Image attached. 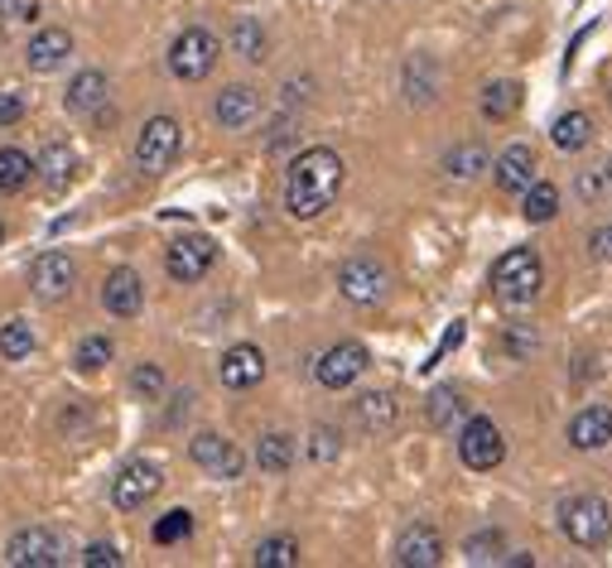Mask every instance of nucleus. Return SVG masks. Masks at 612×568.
Masks as SVG:
<instances>
[{
	"mask_svg": "<svg viewBox=\"0 0 612 568\" xmlns=\"http://www.w3.org/2000/svg\"><path fill=\"white\" fill-rule=\"evenodd\" d=\"M342 154L328 150V144H314V150L295 154L285 174V213L295 222H314L324 217L342 193Z\"/></svg>",
	"mask_w": 612,
	"mask_h": 568,
	"instance_id": "1",
	"label": "nucleus"
},
{
	"mask_svg": "<svg viewBox=\"0 0 612 568\" xmlns=\"http://www.w3.org/2000/svg\"><path fill=\"white\" fill-rule=\"evenodd\" d=\"M540 285H545V265L530 247H511L502 261L492 265V289L507 308H521V304H536L540 299Z\"/></svg>",
	"mask_w": 612,
	"mask_h": 568,
	"instance_id": "2",
	"label": "nucleus"
},
{
	"mask_svg": "<svg viewBox=\"0 0 612 568\" xmlns=\"http://www.w3.org/2000/svg\"><path fill=\"white\" fill-rule=\"evenodd\" d=\"M560 526L578 550H603L612 540V506L603 496H574V501H564Z\"/></svg>",
	"mask_w": 612,
	"mask_h": 568,
	"instance_id": "3",
	"label": "nucleus"
},
{
	"mask_svg": "<svg viewBox=\"0 0 612 568\" xmlns=\"http://www.w3.org/2000/svg\"><path fill=\"white\" fill-rule=\"evenodd\" d=\"M179 144H184V130L174 116H150L145 130L136 136V164L140 174H164L174 160H179Z\"/></svg>",
	"mask_w": 612,
	"mask_h": 568,
	"instance_id": "4",
	"label": "nucleus"
},
{
	"mask_svg": "<svg viewBox=\"0 0 612 568\" xmlns=\"http://www.w3.org/2000/svg\"><path fill=\"white\" fill-rule=\"evenodd\" d=\"M5 559L15 568H59L68 559V544H63L59 530L49 526H29V530H15L5 544Z\"/></svg>",
	"mask_w": 612,
	"mask_h": 568,
	"instance_id": "5",
	"label": "nucleus"
},
{
	"mask_svg": "<svg viewBox=\"0 0 612 568\" xmlns=\"http://www.w3.org/2000/svg\"><path fill=\"white\" fill-rule=\"evenodd\" d=\"M217 53H222V43L208 35V29H184V35L170 43V73L179 77V83H203V77L217 68Z\"/></svg>",
	"mask_w": 612,
	"mask_h": 568,
	"instance_id": "6",
	"label": "nucleus"
},
{
	"mask_svg": "<svg viewBox=\"0 0 612 568\" xmlns=\"http://www.w3.org/2000/svg\"><path fill=\"white\" fill-rule=\"evenodd\" d=\"M459 458H463V467H473V472H492V467H502L507 439H502V429H497V419H487V415L463 419Z\"/></svg>",
	"mask_w": 612,
	"mask_h": 568,
	"instance_id": "7",
	"label": "nucleus"
},
{
	"mask_svg": "<svg viewBox=\"0 0 612 568\" xmlns=\"http://www.w3.org/2000/svg\"><path fill=\"white\" fill-rule=\"evenodd\" d=\"M338 289L348 304H382L386 289H391V275H386L382 261H372V255H352L348 265L338 270Z\"/></svg>",
	"mask_w": 612,
	"mask_h": 568,
	"instance_id": "8",
	"label": "nucleus"
},
{
	"mask_svg": "<svg viewBox=\"0 0 612 568\" xmlns=\"http://www.w3.org/2000/svg\"><path fill=\"white\" fill-rule=\"evenodd\" d=\"M160 487H164L160 463L136 458V463H126L116 477H111V506H116V510H140L145 501L160 492Z\"/></svg>",
	"mask_w": 612,
	"mask_h": 568,
	"instance_id": "9",
	"label": "nucleus"
},
{
	"mask_svg": "<svg viewBox=\"0 0 612 568\" xmlns=\"http://www.w3.org/2000/svg\"><path fill=\"white\" fill-rule=\"evenodd\" d=\"M188 458H193L198 467H203L208 477H222V482L241 477V467H247V458H241V449H237L232 439H222V433H198V439L188 443Z\"/></svg>",
	"mask_w": 612,
	"mask_h": 568,
	"instance_id": "10",
	"label": "nucleus"
},
{
	"mask_svg": "<svg viewBox=\"0 0 612 568\" xmlns=\"http://www.w3.org/2000/svg\"><path fill=\"white\" fill-rule=\"evenodd\" d=\"M213 261H217L213 237H179L170 247V255H164V270H170L179 285H193L213 270Z\"/></svg>",
	"mask_w": 612,
	"mask_h": 568,
	"instance_id": "11",
	"label": "nucleus"
},
{
	"mask_svg": "<svg viewBox=\"0 0 612 568\" xmlns=\"http://www.w3.org/2000/svg\"><path fill=\"white\" fill-rule=\"evenodd\" d=\"M362 371H366V348H362V342H338V348H328L314 362L319 386H328V391H348Z\"/></svg>",
	"mask_w": 612,
	"mask_h": 568,
	"instance_id": "12",
	"label": "nucleus"
},
{
	"mask_svg": "<svg viewBox=\"0 0 612 568\" xmlns=\"http://www.w3.org/2000/svg\"><path fill=\"white\" fill-rule=\"evenodd\" d=\"M73 280H77V270H73V261L63 251H43L39 261L29 265V289H35L39 299H49V304L68 299L73 294Z\"/></svg>",
	"mask_w": 612,
	"mask_h": 568,
	"instance_id": "13",
	"label": "nucleus"
},
{
	"mask_svg": "<svg viewBox=\"0 0 612 568\" xmlns=\"http://www.w3.org/2000/svg\"><path fill=\"white\" fill-rule=\"evenodd\" d=\"M217 376H222V386H227V391H251V386L265 381V352L251 348V342H237V348L222 352Z\"/></svg>",
	"mask_w": 612,
	"mask_h": 568,
	"instance_id": "14",
	"label": "nucleus"
},
{
	"mask_svg": "<svg viewBox=\"0 0 612 568\" xmlns=\"http://www.w3.org/2000/svg\"><path fill=\"white\" fill-rule=\"evenodd\" d=\"M439 559H444V540L434 526L415 520V526L400 530V540H396V564L400 568H434Z\"/></svg>",
	"mask_w": 612,
	"mask_h": 568,
	"instance_id": "15",
	"label": "nucleus"
},
{
	"mask_svg": "<svg viewBox=\"0 0 612 568\" xmlns=\"http://www.w3.org/2000/svg\"><path fill=\"white\" fill-rule=\"evenodd\" d=\"M102 304H107V314H111V318H136V314H140V304H145V285H140V275L130 270V265H121V270H111V275H107V285H102Z\"/></svg>",
	"mask_w": 612,
	"mask_h": 568,
	"instance_id": "16",
	"label": "nucleus"
},
{
	"mask_svg": "<svg viewBox=\"0 0 612 568\" xmlns=\"http://www.w3.org/2000/svg\"><path fill=\"white\" fill-rule=\"evenodd\" d=\"M570 443L578 453H598L612 443V409L608 405H588L570 419Z\"/></svg>",
	"mask_w": 612,
	"mask_h": 568,
	"instance_id": "17",
	"label": "nucleus"
},
{
	"mask_svg": "<svg viewBox=\"0 0 612 568\" xmlns=\"http://www.w3.org/2000/svg\"><path fill=\"white\" fill-rule=\"evenodd\" d=\"M536 184V150L530 144H507L497 154V188L502 193H526Z\"/></svg>",
	"mask_w": 612,
	"mask_h": 568,
	"instance_id": "18",
	"label": "nucleus"
},
{
	"mask_svg": "<svg viewBox=\"0 0 612 568\" xmlns=\"http://www.w3.org/2000/svg\"><path fill=\"white\" fill-rule=\"evenodd\" d=\"M217 121L227 130H247L255 116H261V97H255V87H247V83H232V87H222L217 92Z\"/></svg>",
	"mask_w": 612,
	"mask_h": 568,
	"instance_id": "19",
	"label": "nucleus"
},
{
	"mask_svg": "<svg viewBox=\"0 0 612 568\" xmlns=\"http://www.w3.org/2000/svg\"><path fill=\"white\" fill-rule=\"evenodd\" d=\"M68 53H73V35H68V29H39V35L29 39V49H25V63L35 73H53V68H63V63H68Z\"/></svg>",
	"mask_w": 612,
	"mask_h": 568,
	"instance_id": "20",
	"label": "nucleus"
},
{
	"mask_svg": "<svg viewBox=\"0 0 612 568\" xmlns=\"http://www.w3.org/2000/svg\"><path fill=\"white\" fill-rule=\"evenodd\" d=\"M102 102H107V73H97V68L77 73L68 83V92H63V106H68L73 116H87V111H97Z\"/></svg>",
	"mask_w": 612,
	"mask_h": 568,
	"instance_id": "21",
	"label": "nucleus"
},
{
	"mask_svg": "<svg viewBox=\"0 0 612 568\" xmlns=\"http://www.w3.org/2000/svg\"><path fill=\"white\" fill-rule=\"evenodd\" d=\"M554 213H560V188L536 178V184L521 193V217H526L530 227H545V222H554Z\"/></svg>",
	"mask_w": 612,
	"mask_h": 568,
	"instance_id": "22",
	"label": "nucleus"
},
{
	"mask_svg": "<svg viewBox=\"0 0 612 568\" xmlns=\"http://www.w3.org/2000/svg\"><path fill=\"white\" fill-rule=\"evenodd\" d=\"M35 174H39L49 188H68V184H73V174H77V154L68 150V144H49V150L39 154Z\"/></svg>",
	"mask_w": 612,
	"mask_h": 568,
	"instance_id": "23",
	"label": "nucleus"
},
{
	"mask_svg": "<svg viewBox=\"0 0 612 568\" xmlns=\"http://www.w3.org/2000/svg\"><path fill=\"white\" fill-rule=\"evenodd\" d=\"M352 415H358V425L362 429H386V425H396V415H400V400L396 395H386V391H366L358 405H352Z\"/></svg>",
	"mask_w": 612,
	"mask_h": 568,
	"instance_id": "24",
	"label": "nucleus"
},
{
	"mask_svg": "<svg viewBox=\"0 0 612 568\" xmlns=\"http://www.w3.org/2000/svg\"><path fill=\"white\" fill-rule=\"evenodd\" d=\"M521 92H526V87L521 83H487V92H483V116L487 121H511L521 111Z\"/></svg>",
	"mask_w": 612,
	"mask_h": 568,
	"instance_id": "25",
	"label": "nucleus"
},
{
	"mask_svg": "<svg viewBox=\"0 0 612 568\" xmlns=\"http://www.w3.org/2000/svg\"><path fill=\"white\" fill-rule=\"evenodd\" d=\"M255 463L271 477L289 472V463H295V439H289V433H265V439L255 443Z\"/></svg>",
	"mask_w": 612,
	"mask_h": 568,
	"instance_id": "26",
	"label": "nucleus"
},
{
	"mask_svg": "<svg viewBox=\"0 0 612 568\" xmlns=\"http://www.w3.org/2000/svg\"><path fill=\"white\" fill-rule=\"evenodd\" d=\"M550 140L560 144V150H584L588 140H594V121H588V111H564L560 121H554V130H550Z\"/></svg>",
	"mask_w": 612,
	"mask_h": 568,
	"instance_id": "27",
	"label": "nucleus"
},
{
	"mask_svg": "<svg viewBox=\"0 0 612 568\" xmlns=\"http://www.w3.org/2000/svg\"><path fill=\"white\" fill-rule=\"evenodd\" d=\"M251 564L255 568H295L299 564V540H289V534H271V540L255 544Z\"/></svg>",
	"mask_w": 612,
	"mask_h": 568,
	"instance_id": "28",
	"label": "nucleus"
},
{
	"mask_svg": "<svg viewBox=\"0 0 612 568\" xmlns=\"http://www.w3.org/2000/svg\"><path fill=\"white\" fill-rule=\"evenodd\" d=\"M35 178V160L25 150H0V193H20Z\"/></svg>",
	"mask_w": 612,
	"mask_h": 568,
	"instance_id": "29",
	"label": "nucleus"
},
{
	"mask_svg": "<svg viewBox=\"0 0 612 568\" xmlns=\"http://www.w3.org/2000/svg\"><path fill=\"white\" fill-rule=\"evenodd\" d=\"M29 352H35V328H29L25 318H10L5 328H0V356H5V362H25Z\"/></svg>",
	"mask_w": 612,
	"mask_h": 568,
	"instance_id": "30",
	"label": "nucleus"
},
{
	"mask_svg": "<svg viewBox=\"0 0 612 568\" xmlns=\"http://www.w3.org/2000/svg\"><path fill=\"white\" fill-rule=\"evenodd\" d=\"M425 415H429V425L434 429H453L463 419V400L453 386H439V391L429 395V405H425Z\"/></svg>",
	"mask_w": 612,
	"mask_h": 568,
	"instance_id": "31",
	"label": "nucleus"
},
{
	"mask_svg": "<svg viewBox=\"0 0 612 568\" xmlns=\"http://www.w3.org/2000/svg\"><path fill=\"white\" fill-rule=\"evenodd\" d=\"M444 169H449L453 178H483L487 174V150L483 144H459V150H449V160H444Z\"/></svg>",
	"mask_w": 612,
	"mask_h": 568,
	"instance_id": "32",
	"label": "nucleus"
},
{
	"mask_svg": "<svg viewBox=\"0 0 612 568\" xmlns=\"http://www.w3.org/2000/svg\"><path fill=\"white\" fill-rule=\"evenodd\" d=\"M232 43H237V53L247 63H265V29L255 25L251 15H241L237 25H232Z\"/></svg>",
	"mask_w": 612,
	"mask_h": 568,
	"instance_id": "33",
	"label": "nucleus"
},
{
	"mask_svg": "<svg viewBox=\"0 0 612 568\" xmlns=\"http://www.w3.org/2000/svg\"><path fill=\"white\" fill-rule=\"evenodd\" d=\"M463 554H469V564H502V554H507L502 530H477V534H469Z\"/></svg>",
	"mask_w": 612,
	"mask_h": 568,
	"instance_id": "34",
	"label": "nucleus"
},
{
	"mask_svg": "<svg viewBox=\"0 0 612 568\" xmlns=\"http://www.w3.org/2000/svg\"><path fill=\"white\" fill-rule=\"evenodd\" d=\"M193 534V516L188 510H170V516L154 520V544H179Z\"/></svg>",
	"mask_w": 612,
	"mask_h": 568,
	"instance_id": "35",
	"label": "nucleus"
},
{
	"mask_svg": "<svg viewBox=\"0 0 612 568\" xmlns=\"http://www.w3.org/2000/svg\"><path fill=\"white\" fill-rule=\"evenodd\" d=\"M111 338H102V332H97V338H83V348H77V371H102V366L111 362Z\"/></svg>",
	"mask_w": 612,
	"mask_h": 568,
	"instance_id": "36",
	"label": "nucleus"
},
{
	"mask_svg": "<svg viewBox=\"0 0 612 568\" xmlns=\"http://www.w3.org/2000/svg\"><path fill=\"white\" fill-rule=\"evenodd\" d=\"M130 391H136L140 400H160L164 395V371L154 362L136 366V371H130Z\"/></svg>",
	"mask_w": 612,
	"mask_h": 568,
	"instance_id": "37",
	"label": "nucleus"
},
{
	"mask_svg": "<svg viewBox=\"0 0 612 568\" xmlns=\"http://www.w3.org/2000/svg\"><path fill=\"white\" fill-rule=\"evenodd\" d=\"M338 453H342L338 433H333V429H314V439H309V458H314V463H333Z\"/></svg>",
	"mask_w": 612,
	"mask_h": 568,
	"instance_id": "38",
	"label": "nucleus"
},
{
	"mask_svg": "<svg viewBox=\"0 0 612 568\" xmlns=\"http://www.w3.org/2000/svg\"><path fill=\"white\" fill-rule=\"evenodd\" d=\"M83 564L87 568H121V550L116 544H107V540H97V544H87L83 550Z\"/></svg>",
	"mask_w": 612,
	"mask_h": 568,
	"instance_id": "39",
	"label": "nucleus"
},
{
	"mask_svg": "<svg viewBox=\"0 0 612 568\" xmlns=\"http://www.w3.org/2000/svg\"><path fill=\"white\" fill-rule=\"evenodd\" d=\"M25 111H29L25 92H10V87H5V92H0V126H15V121L25 116Z\"/></svg>",
	"mask_w": 612,
	"mask_h": 568,
	"instance_id": "40",
	"label": "nucleus"
},
{
	"mask_svg": "<svg viewBox=\"0 0 612 568\" xmlns=\"http://www.w3.org/2000/svg\"><path fill=\"white\" fill-rule=\"evenodd\" d=\"M603 188H608L603 174H578V193L584 198H603Z\"/></svg>",
	"mask_w": 612,
	"mask_h": 568,
	"instance_id": "41",
	"label": "nucleus"
},
{
	"mask_svg": "<svg viewBox=\"0 0 612 568\" xmlns=\"http://www.w3.org/2000/svg\"><path fill=\"white\" fill-rule=\"evenodd\" d=\"M459 338H463V323H453V328H449V338H444V342H439V352H434V356H429V362H444V356H449L453 348H459Z\"/></svg>",
	"mask_w": 612,
	"mask_h": 568,
	"instance_id": "42",
	"label": "nucleus"
},
{
	"mask_svg": "<svg viewBox=\"0 0 612 568\" xmlns=\"http://www.w3.org/2000/svg\"><path fill=\"white\" fill-rule=\"evenodd\" d=\"M594 247H598V255H608V251H612V231H598Z\"/></svg>",
	"mask_w": 612,
	"mask_h": 568,
	"instance_id": "43",
	"label": "nucleus"
},
{
	"mask_svg": "<svg viewBox=\"0 0 612 568\" xmlns=\"http://www.w3.org/2000/svg\"><path fill=\"white\" fill-rule=\"evenodd\" d=\"M0 15H10V0H0Z\"/></svg>",
	"mask_w": 612,
	"mask_h": 568,
	"instance_id": "44",
	"label": "nucleus"
},
{
	"mask_svg": "<svg viewBox=\"0 0 612 568\" xmlns=\"http://www.w3.org/2000/svg\"><path fill=\"white\" fill-rule=\"evenodd\" d=\"M0 241H5V227H0Z\"/></svg>",
	"mask_w": 612,
	"mask_h": 568,
	"instance_id": "45",
	"label": "nucleus"
},
{
	"mask_svg": "<svg viewBox=\"0 0 612 568\" xmlns=\"http://www.w3.org/2000/svg\"><path fill=\"white\" fill-rule=\"evenodd\" d=\"M608 178H612V164H608Z\"/></svg>",
	"mask_w": 612,
	"mask_h": 568,
	"instance_id": "46",
	"label": "nucleus"
}]
</instances>
